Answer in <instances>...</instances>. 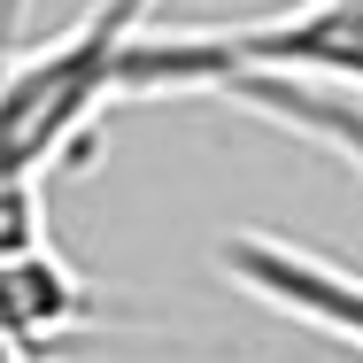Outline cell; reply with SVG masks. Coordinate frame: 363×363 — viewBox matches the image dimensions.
<instances>
[{
	"mask_svg": "<svg viewBox=\"0 0 363 363\" xmlns=\"http://www.w3.org/2000/svg\"><path fill=\"white\" fill-rule=\"evenodd\" d=\"M217 77H301L363 93V0H301L255 23H186L132 31L116 55V101H201Z\"/></svg>",
	"mask_w": 363,
	"mask_h": 363,
	"instance_id": "6da1fadb",
	"label": "cell"
},
{
	"mask_svg": "<svg viewBox=\"0 0 363 363\" xmlns=\"http://www.w3.org/2000/svg\"><path fill=\"white\" fill-rule=\"evenodd\" d=\"M116 55L124 39L77 16L55 39H23L0 62V178L47 186L55 162H77L101 116L116 108Z\"/></svg>",
	"mask_w": 363,
	"mask_h": 363,
	"instance_id": "7a4b0ae2",
	"label": "cell"
},
{
	"mask_svg": "<svg viewBox=\"0 0 363 363\" xmlns=\"http://www.w3.org/2000/svg\"><path fill=\"white\" fill-rule=\"evenodd\" d=\"M217 271L247 301H263V309H279V317H294V325H309V333H325V340L363 356V279L340 271L333 255L294 247L279 232H232V240H217Z\"/></svg>",
	"mask_w": 363,
	"mask_h": 363,
	"instance_id": "3957f363",
	"label": "cell"
},
{
	"mask_svg": "<svg viewBox=\"0 0 363 363\" xmlns=\"http://www.w3.org/2000/svg\"><path fill=\"white\" fill-rule=\"evenodd\" d=\"M101 317H108V309H101V294L85 286V279H77L47 240L0 263V340H8L16 356L62 348L70 333H93Z\"/></svg>",
	"mask_w": 363,
	"mask_h": 363,
	"instance_id": "277c9868",
	"label": "cell"
},
{
	"mask_svg": "<svg viewBox=\"0 0 363 363\" xmlns=\"http://www.w3.org/2000/svg\"><path fill=\"white\" fill-rule=\"evenodd\" d=\"M201 101H224L255 124H279L309 147H333L348 170L363 178V93H340V85H301V77H217Z\"/></svg>",
	"mask_w": 363,
	"mask_h": 363,
	"instance_id": "5b68a950",
	"label": "cell"
},
{
	"mask_svg": "<svg viewBox=\"0 0 363 363\" xmlns=\"http://www.w3.org/2000/svg\"><path fill=\"white\" fill-rule=\"evenodd\" d=\"M85 23H93V31H108V39H132V31L155 23V0H93V8H85Z\"/></svg>",
	"mask_w": 363,
	"mask_h": 363,
	"instance_id": "8992f818",
	"label": "cell"
},
{
	"mask_svg": "<svg viewBox=\"0 0 363 363\" xmlns=\"http://www.w3.org/2000/svg\"><path fill=\"white\" fill-rule=\"evenodd\" d=\"M31 16H39V0H0V62L31 39Z\"/></svg>",
	"mask_w": 363,
	"mask_h": 363,
	"instance_id": "52a82bcc",
	"label": "cell"
}]
</instances>
